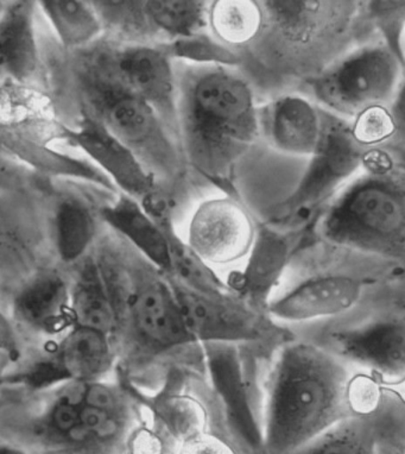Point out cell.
<instances>
[{
    "mask_svg": "<svg viewBox=\"0 0 405 454\" xmlns=\"http://www.w3.org/2000/svg\"><path fill=\"white\" fill-rule=\"evenodd\" d=\"M128 274L124 292L129 327L139 347L152 356L193 351L175 292L166 274L141 257Z\"/></svg>",
    "mask_w": 405,
    "mask_h": 454,
    "instance_id": "cell-11",
    "label": "cell"
},
{
    "mask_svg": "<svg viewBox=\"0 0 405 454\" xmlns=\"http://www.w3.org/2000/svg\"><path fill=\"white\" fill-rule=\"evenodd\" d=\"M100 219L136 253L163 274L169 275L171 260L167 236L143 205L127 194L117 193L113 200L103 206Z\"/></svg>",
    "mask_w": 405,
    "mask_h": 454,
    "instance_id": "cell-21",
    "label": "cell"
},
{
    "mask_svg": "<svg viewBox=\"0 0 405 454\" xmlns=\"http://www.w3.org/2000/svg\"><path fill=\"white\" fill-rule=\"evenodd\" d=\"M8 361H10V359L0 352V387H2L6 380V368H8Z\"/></svg>",
    "mask_w": 405,
    "mask_h": 454,
    "instance_id": "cell-40",
    "label": "cell"
},
{
    "mask_svg": "<svg viewBox=\"0 0 405 454\" xmlns=\"http://www.w3.org/2000/svg\"><path fill=\"white\" fill-rule=\"evenodd\" d=\"M56 254L65 264L82 263L97 235L96 213L82 199L62 197L56 202L51 222Z\"/></svg>",
    "mask_w": 405,
    "mask_h": 454,
    "instance_id": "cell-25",
    "label": "cell"
},
{
    "mask_svg": "<svg viewBox=\"0 0 405 454\" xmlns=\"http://www.w3.org/2000/svg\"><path fill=\"white\" fill-rule=\"evenodd\" d=\"M264 383L267 454H292L354 417L350 389L355 368L295 334L276 348Z\"/></svg>",
    "mask_w": 405,
    "mask_h": 454,
    "instance_id": "cell-2",
    "label": "cell"
},
{
    "mask_svg": "<svg viewBox=\"0 0 405 454\" xmlns=\"http://www.w3.org/2000/svg\"><path fill=\"white\" fill-rule=\"evenodd\" d=\"M0 352L10 361H16L20 355L19 334L13 321L0 309Z\"/></svg>",
    "mask_w": 405,
    "mask_h": 454,
    "instance_id": "cell-37",
    "label": "cell"
},
{
    "mask_svg": "<svg viewBox=\"0 0 405 454\" xmlns=\"http://www.w3.org/2000/svg\"><path fill=\"white\" fill-rule=\"evenodd\" d=\"M350 123L354 141L364 150L380 148L403 131V121L398 120L391 105L366 108Z\"/></svg>",
    "mask_w": 405,
    "mask_h": 454,
    "instance_id": "cell-31",
    "label": "cell"
},
{
    "mask_svg": "<svg viewBox=\"0 0 405 454\" xmlns=\"http://www.w3.org/2000/svg\"><path fill=\"white\" fill-rule=\"evenodd\" d=\"M208 5L201 0H149L144 12L152 34L171 41L207 31Z\"/></svg>",
    "mask_w": 405,
    "mask_h": 454,
    "instance_id": "cell-29",
    "label": "cell"
},
{
    "mask_svg": "<svg viewBox=\"0 0 405 454\" xmlns=\"http://www.w3.org/2000/svg\"><path fill=\"white\" fill-rule=\"evenodd\" d=\"M263 8L253 0L209 2L207 23L213 36L240 55L256 40L263 26Z\"/></svg>",
    "mask_w": 405,
    "mask_h": 454,
    "instance_id": "cell-26",
    "label": "cell"
},
{
    "mask_svg": "<svg viewBox=\"0 0 405 454\" xmlns=\"http://www.w3.org/2000/svg\"><path fill=\"white\" fill-rule=\"evenodd\" d=\"M17 320L36 333L56 337L73 326L71 285L55 271H42L20 287L13 300Z\"/></svg>",
    "mask_w": 405,
    "mask_h": 454,
    "instance_id": "cell-19",
    "label": "cell"
},
{
    "mask_svg": "<svg viewBox=\"0 0 405 454\" xmlns=\"http://www.w3.org/2000/svg\"><path fill=\"white\" fill-rule=\"evenodd\" d=\"M362 8L383 35V43L404 64L405 2H364Z\"/></svg>",
    "mask_w": 405,
    "mask_h": 454,
    "instance_id": "cell-32",
    "label": "cell"
},
{
    "mask_svg": "<svg viewBox=\"0 0 405 454\" xmlns=\"http://www.w3.org/2000/svg\"><path fill=\"white\" fill-rule=\"evenodd\" d=\"M316 229L331 247L403 264V168L366 172L355 179L321 213Z\"/></svg>",
    "mask_w": 405,
    "mask_h": 454,
    "instance_id": "cell-3",
    "label": "cell"
},
{
    "mask_svg": "<svg viewBox=\"0 0 405 454\" xmlns=\"http://www.w3.org/2000/svg\"><path fill=\"white\" fill-rule=\"evenodd\" d=\"M177 454H237L216 433L207 432L177 446Z\"/></svg>",
    "mask_w": 405,
    "mask_h": 454,
    "instance_id": "cell-36",
    "label": "cell"
},
{
    "mask_svg": "<svg viewBox=\"0 0 405 454\" xmlns=\"http://www.w3.org/2000/svg\"><path fill=\"white\" fill-rule=\"evenodd\" d=\"M82 86L90 116L138 157L160 190L175 187L186 163L179 142L153 108L117 78L106 60L83 69Z\"/></svg>",
    "mask_w": 405,
    "mask_h": 454,
    "instance_id": "cell-5",
    "label": "cell"
},
{
    "mask_svg": "<svg viewBox=\"0 0 405 454\" xmlns=\"http://www.w3.org/2000/svg\"><path fill=\"white\" fill-rule=\"evenodd\" d=\"M160 45L173 60L181 64L227 68L243 65V56L238 51L222 44L207 31L162 42Z\"/></svg>",
    "mask_w": 405,
    "mask_h": 454,
    "instance_id": "cell-30",
    "label": "cell"
},
{
    "mask_svg": "<svg viewBox=\"0 0 405 454\" xmlns=\"http://www.w3.org/2000/svg\"><path fill=\"white\" fill-rule=\"evenodd\" d=\"M256 230V220L240 199L226 195L195 208L183 239L211 267H227L245 260Z\"/></svg>",
    "mask_w": 405,
    "mask_h": 454,
    "instance_id": "cell-14",
    "label": "cell"
},
{
    "mask_svg": "<svg viewBox=\"0 0 405 454\" xmlns=\"http://www.w3.org/2000/svg\"><path fill=\"white\" fill-rule=\"evenodd\" d=\"M33 174L26 164L0 150V194L27 191Z\"/></svg>",
    "mask_w": 405,
    "mask_h": 454,
    "instance_id": "cell-35",
    "label": "cell"
},
{
    "mask_svg": "<svg viewBox=\"0 0 405 454\" xmlns=\"http://www.w3.org/2000/svg\"><path fill=\"white\" fill-rule=\"evenodd\" d=\"M364 152L352 136L350 121L323 110V136L305 176L275 218L263 223L282 231L310 235L319 220L315 212L361 169Z\"/></svg>",
    "mask_w": 405,
    "mask_h": 454,
    "instance_id": "cell-9",
    "label": "cell"
},
{
    "mask_svg": "<svg viewBox=\"0 0 405 454\" xmlns=\"http://www.w3.org/2000/svg\"><path fill=\"white\" fill-rule=\"evenodd\" d=\"M380 413L347 419L292 454H377Z\"/></svg>",
    "mask_w": 405,
    "mask_h": 454,
    "instance_id": "cell-28",
    "label": "cell"
},
{
    "mask_svg": "<svg viewBox=\"0 0 405 454\" xmlns=\"http://www.w3.org/2000/svg\"><path fill=\"white\" fill-rule=\"evenodd\" d=\"M397 285L389 286L350 316L291 328L302 331L294 333L326 348L354 368L372 373L391 386H403L404 291Z\"/></svg>",
    "mask_w": 405,
    "mask_h": 454,
    "instance_id": "cell-6",
    "label": "cell"
},
{
    "mask_svg": "<svg viewBox=\"0 0 405 454\" xmlns=\"http://www.w3.org/2000/svg\"><path fill=\"white\" fill-rule=\"evenodd\" d=\"M112 335L90 328L72 326L61 335L51 358L34 370L35 384L90 383L104 380L113 368Z\"/></svg>",
    "mask_w": 405,
    "mask_h": 454,
    "instance_id": "cell-18",
    "label": "cell"
},
{
    "mask_svg": "<svg viewBox=\"0 0 405 454\" xmlns=\"http://www.w3.org/2000/svg\"><path fill=\"white\" fill-rule=\"evenodd\" d=\"M36 2H13L0 16V69L17 82H27L40 67L35 27Z\"/></svg>",
    "mask_w": 405,
    "mask_h": 454,
    "instance_id": "cell-22",
    "label": "cell"
},
{
    "mask_svg": "<svg viewBox=\"0 0 405 454\" xmlns=\"http://www.w3.org/2000/svg\"><path fill=\"white\" fill-rule=\"evenodd\" d=\"M263 26L253 43L242 52H260L286 74L308 72L313 76L330 65L326 60L335 45L354 29L361 15L362 2H261Z\"/></svg>",
    "mask_w": 405,
    "mask_h": 454,
    "instance_id": "cell-4",
    "label": "cell"
},
{
    "mask_svg": "<svg viewBox=\"0 0 405 454\" xmlns=\"http://www.w3.org/2000/svg\"><path fill=\"white\" fill-rule=\"evenodd\" d=\"M181 66L177 129L184 163L227 197L239 199L237 166L261 128L253 87L233 68Z\"/></svg>",
    "mask_w": 405,
    "mask_h": 454,
    "instance_id": "cell-1",
    "label": "cell"
},
{
    "mask_svg": "<svg viewBox=\"0 0 405 454\" xmlns=\"http://www.w3.org/2000/svg\"><path fill=\"white\" fill-rule=\"evenodd\" d=\"M378 285L383 283L371 276L365 278L361 272H320L284 292L276 293L269 303L268 313L276 323L286 327L341 319L362 309L389 286L383 288Z\"/></svg>",
    "mask_w": 405,
    "mask_h": 454,
    "instance_id": "cell-12",
    "label": "cell"
},
{
    "mask_svg": "<svg viewBox=\"0 0 405 454\" xmlns=\"http://www.w3.org/2000/svg\"><path fill=\"white\" fill-rule=\"evenodd\" d=\"M197 361L170 366L152 408L150 422L177 446L207 432L225 439L219 406L206 379L204 359Z\"/></svg>",
    "mask_w": 405,
    "mask_h": 454,
    "instance_id": "cell-13",
    "label": "cell"
},
{
    "mask_svg": "<svg viewBox=\"0 0 405 454\" xmlns=\"http://www.w3.org/2000/svg\"><path fill=\"white\" fill-rule=\"evenodd\" d=\"M125 454H177V445L152 422L138 425Z\"/></svg>",
    "mask_w": 405,
    "mask_h": 454,
    "instance_id": "cell-34",
    "label": "cell"
},
{
    "mask_svg": "<svg viewBox=\"0 0 405 454\" xmlns=\"http://www.w3.org/2000/svg\"><path fill=\"white\" fill-rule=\"evenodd\" d=\"M403 68L397 56L378 42L341 56L305 85L323 110L351 121L366 108L393 105L403 90Z\"/></svg>",
    "mask_w": 405,
    "mask_h": 454,
    "instance_id": "cell-8",
    "label": "cell"
},
{
    "mask_svg": "<svg viewBox=\"0 0 405 454\" xmlns=\"http://www.w3.org/2000/svg\"><path fill=\"white\" fill-rule=\"evenodd\" d=\"M404 425L380 428L377 454H404Z\"/></svg>",
    "mask_w": 405,
    "mask_h": 454,
    "instance_id": "cell-38",
    "label": "cell"
},
{
    "mask_svg": "<svg viewBox=\"0 0 405 454\" xmlns=\"http://www.w3.org/2000/svg\"><path fill=\"white\" fill-rule=\"evenodd\" d=\"M0 454H37L19 443L0 442Z\"/></svg>",
    "mask_w": 405,
    "mask_h": 454,
    "instance_id": "cell-39",
    "label": "cell"
},
{
    "mask_svg": "<svg viewBox=\"0 0 405 454\" xmlns=\"http://www.w3.org/2000/svg\"><path fill=\"white\" fill-rule=\"evenodd\" d=\"M27 191L0 194V272L26 265L36 246L37 219Z\"/></svg>",
    "mask_w": 405,
    "mask_h": 454,
    "instance_id": "cell-24",
    "label": "cell"
},
{
    "mask_svg": "<svg viewBox=\"0 0 405 454\" xmlns=\"http://www.w3.org/2000/svg\"><path fill=\"white\" fill-rule=\"evenodd\" d=\"M307 235L286 232L263 222H257L253 247L244 267L225 278L230 292L254 307L268 312L286 268L301 249Z\"/></svg>",
    "mask_w": 405,
    "mask_h": 454,
    "instance_id": "cell-16",
    "label": "cell"
},
{
    "mask_svg": "<svg viewBox=\"0 0 405 454\" xmlns=\"http://www.w3.org/2000/svg\"><path fill=\"white\" fill-rule=\"evenodd\" d=\"M206 379L219 406L223 436L237 454H267L264 364L275 350L227 343L200 345Z\"/></svg>",
    "mask_w": 405,
    "mask_h": 454,
    "instance_id": "cell-7",
    "label": "cell"
},
{
    "mask_svg": "<svg viewBox=\"0 0 405 454\" xmlns=\"http://www.w3.org/2000/svg\"><path fill=\"white\" fill-rule=\"evenodd\" d=\"M60 132L61 137L80 150L118 193L142 202L160 191L155 177L138 157L90 114L75 127L64 125Z\"/></svg>",
    "mask_w": 405,
    "mask_h": 454,
    "instance_id": "cell-17",
    "label": "cell"
},
{
    "mask_svg": "<svg viewBox=\"0 0 405 454\" xmlns=\"http://www.w3.org/2000/svg\"><path fill=\"white\" fill-rule=\"evenodd\" d=\"M265 131L279 152L312 156L323 130V110L301 94H282L267 107Z\"/></svg>",
    "mask_w": 405,
    "mask_h": 454,
    "instance_id": "cell-20",
    "label": "cell"
},
{
    "mask_svg": "<svg viewBox=\"0 0 405 454\" xmlns=\"http://www.w3.org/2000/svg\"><path fill=\"white\" fill-rule=\"evenodd\" d=\"M58 42L66 49L86 48L104 33L97 10L92 2L82 0H47L37 3Z\"/></svg>",
    "mask_w": 405,
    "mask_h": 454,
    "instance_id": "cell-27",
    "label": "cell"
},
{
    "mask_svg": "<svg viewBox=\"0 0 405 454\" xmlns=\"http://www.w3.org/2000/svg\"><path fill=\"white\" fill-rule=\"evenodd\" d=\"M105 27L121 33L150 36V29L144 12V2H92Z\"/></svg>",
    "mask_w": 405,
    "mask_h": 454,
    "instance_id": "cell-33",
    "label": "cell"
},
{
    "mask_svg": "<svg viewBox=\"0 0 405 454\" xmlns=\"http://www.w3.org/2000/svg\"><path fill=\"white\" fill-rule=\"evenodd\" d=\"M106 61L117 78L153 108L179 142L176 68L162 45L135 42L111 52Z\"/></svg>",
    "mask_w": 405,
    "mask_h": 454,
    "instance_id": "cell-15",
    "label": "cell"
},
{
    "mask_svg": "<svg viewBox=\"0 0 405 454\" xmlns=\"http://www.w3.org/2000/svg\"><path fill=\"white\" fill-rule=\"evenodd\" d=\"M184 324L195 344L227 343L275 350L295 337L291 327L276 323L233 293L202 294L171 281Z\"/></svg>",
    "mask_w": 405,
    "mask_h": 454,
    "instance_id": "cell-10",
    "label": "cell"
},
{
    "mask_svg": "<svg viewBox=\"0 0 405 454\" xmlns=\"http://www.w3.org/2000/svg\"><path fill=\"white\" fill-rule=\"evenodd\" d=\"M71 285L73 326L90 328L113 335L120 325V303L114 298L103 264L93 258L82 262Z\"/></svg>",
    "mask_w": 405,
    "mask_h": 454,
    "instance_id": "cell-23",
    "label": "cell"
}]
</instances>
